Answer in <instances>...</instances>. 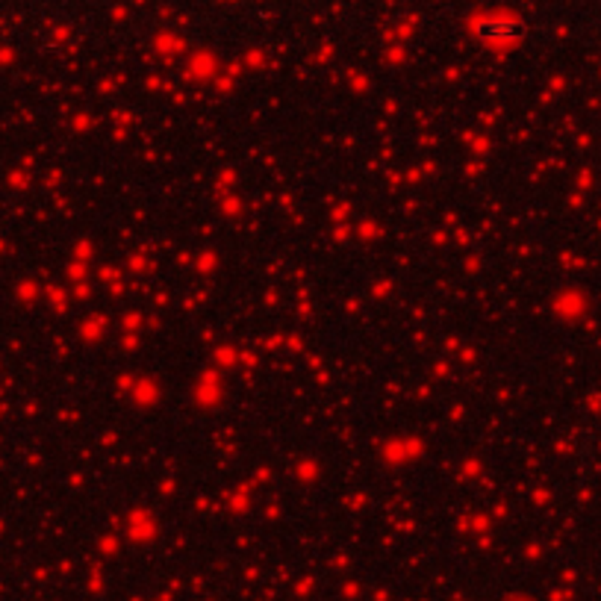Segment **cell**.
Wrapping results in <instances>:
<instances>
[{
	"label": "cell",
	"mask_w": 601,
	"mask_h": 601,
	"mask_svg": "<svg viewBox=\"0 0 601 601\" xmlns=\"http://www.w3.org/2000/svg\"><path fill=\"white\" fill-rule=\"evenodd\" d=\"M522 33V27L516 21H507V18H489L478 27V36L486 41H513Z\"/></svg>",
	"instance_id": "cell-1"
}]
</instances>
